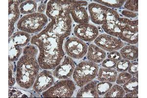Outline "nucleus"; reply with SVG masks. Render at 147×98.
Returning a JSON list of instances; mask_svg holds the SVG:
<instances>
[{
	"instance_id": "nucleus-1",
	"label": "nucleus",
	"mask_w": 147,
	"mask_h": 98,
	"mask_svg": "<svg viewBox=\"0 0 147 98\" xmlns=\"http://www.w3.org/2000/svg\"><path fill=\"white\" fill-rule=\"evenodd\" d=\"M65 38L41 31L31 39V44L39 51L37 60L40 68L52 70L60 64L65 55L63 44Z\"/></svg>"
},
{
	"instance_id": "nucleus-2",
	"label": "nucleus",
	"mask_w": 147,
	"mask_h": 98,
	"mask_svg": "<svg viewBox=\"0 0 147 98\" xmlns=\"http://www.w3.org/2000/svg\"><path fill=\"white\" fill-rule=\"evenodd\" d=\"M36 57L23 55L17 62L16 80L21 88L28 89L33 87L40 69Z\"/></svg>"
},
{
	"instance_id": "nucleus-3",
	"label": "nucleus",
	"mask_w": 147,
	"mask_h": 98,
	"mask_svg": "<svg viewBox=\"0 0 147 98\" xmlns=\"http://www.w3.org/2000/svg\"><path fill=\"white\" fill-rule=\"evenodd\" d=\"M86 1L69 0H51L47 3L46 14L51 20L64 15L70 14L71 10L77 7L86 6Z\"/></svg>"
},
{
	"instance_id": "nucleus-4",
	"label": "nucleus",
	"mask_w": 147,
	"mask_h": 98,
	"mask_svg": "<svg viewBox=\"0 0 147 98\" xmlns=\"http://www.w3.org/2000/svg\"><path fill=\"white\" fill-rule=\"evenodd\" d=\"M48 23L47 15L35 12L22 17L17 23V27L21 31L34 34L42 31Z\"/></svg>"
},
{
	"instance_id": "nucleus-5",
	"label": "nucleus",
	"mask_w": 147,
	"mask_h": 98,
	"mask_svg": "<svg viewBox=\"0 0 147 98\" xmlns=\"http://www.w3.org/2000/svg\"><path fill=\"white\" fill-rule=\"evenodd\" d=\"M99 70V65L97 63L89 60L82 62L76 67L74 71V81L78 87H84L95 78Z\"/></svg>"
},
{
	"instance_id": "nucleus-6",
	"label": "nucleus",
	"mask_w": 147,
	"mask_h": 98,
	"mask_svg": "<svg viewBox=\"0 0 147 98\" xmlns=\"http://www.w3.org/2000/svg\"><path fill=\"white\" fill-rule=\"evenodd\" d=\"M88 11L92 22L96 25H104L109 21L120 18L117 11L95 3L89 5Z\"/></svg>"
},
{
	"instance_id": "nucleus-7",
	"label": "nucleus",
	"mask_w": 147,
	"mask_h": 98,
	"mask_svg": "<svg viewBox=\"0 0 147 98\" xmlns=\"http://www.w3.org/2000/svg\"><path fill=\"white\" fill-rule=\"evenodd\" d=\"M72 24L70 14L62 15L52 20L42 31L65 39L70 35Z\"/></svg>"
},
{
	"instance_id": "nucleus-8",
	"label": "nucleus",
	"mask_w": 147,
	"mask_h": 98,
	"mask_svg": "<svg viewBox=\"0 0 147 98\" xmlns=\"http://www.w3.org/2000/svg\"><path fill=\"white\" fill-rule=\"evenodd\" d=\"M76 89L75 82L71 80H61L48 90L42 92L44 98H71Z\"/></svg>"
},
{
	"instance_id": "nucleus-9",
	"label": "nucleus",
	"mask_w": 147,
	"mask_h": 98,
	"mask_svg": "<svg viewBox=\"0 0 147 98\" xmlns=\"http://www.w3.org/2000/svg\"><path fill=\"white\" fill-rule=\"evenodd\" d=\"M64 49L68 57L75 59H80L86 55L88 46L85 42L77 37H71L65 42Z\"/></svg>"
},
{
	"instance_id": "nucleus-10",
	"label": "nucleus",
	"mask_w": 147,
	"mask_h": 98,
	"mask_svg": "<svg viewBox=\"0 0 147 98\" xmlns=\"http://www.w3.org/2000/svg\"><path fill=\"white\" fill-rule=\"evenodd\" d=\"M94 43L105 51L109 52L120 50L125 45L119 38L105 33L98 35L94 40Z\"/></svg>"
},
{
	"instance_id": "nucleus-11",
	"label": "nucleus",
	"mask_w": 147,
	"mask_h": 98,
	"mask_svg": "<svg viewBox=\"0 0 147 98\" xmlns=\"http://www.w3.org/2000/svg\"><path fill=\"white\" fill-rule=\"evenodd\" d=\"M74 32L77 38L87 42L94 41L99 34L97 27L89 23L77 25L74 29Z\"/></svg>"
},
{
	"instance_id": "nucleus-12",
	"label": "nucleus",
	"mask_w": 147,
	"mask_h": 98,
	"mask_svg": "<svg viewBox=\"0 0 147 98\" xmlns=\"http://www.w3.org/2000/svg\"><path fill=\"white\" fill-rule=\"evenodd\" d=\"M76 68L75 62L68 56L64 57L62 62L57 66L53 72L54 76L59 80H67L71 78Z\"/></svg>"
},
{
	"instance_id": "nucleus-13",
	"label": "nucleus",
	"mask_w": 147,
	"mask_h": 98,
	"mask_svg": "<svg viewBox=\"0 0 147 98\" xmlns=\"http://www.w3.org/2000/svg\"><path fill=\"white\" fill-rule=\"evenodd\" d=\"M53 73L48 70H44L37 75L33 85V90L36 93H42L48 90L55 82Z\"/></svg>"
},
{
	"instance_id": "nucleus-14",
	"label": "nucleus",
	"mask_w": 147,
	"mask_h": 98,
	"mask_svg": "<svg viewBox=\"0 0 147 98\" xmlns=\"http://www.w3.org/2000/svg\"><path fill=\"white\" fill-rule=\"evenodd\" d=\"M138 21H131L129 25L125 26L122 30L118 38L121 40L130 44H136L138 42Z\"/></svg>"
},
{
	"instance_id": "nucleus-15",
	"label": "nucleus",
	"mask_w": 147,
	"mask_h": 98,
	"mask_svg": "<svg viewBox=\"0 0 147 98\" xmlns=\"http://www.w3.org/2000/svg\"><path fill=\"white\" fill-rule=\"evenodd\" d=\"M9 37L13 33L15 30V24L20 17L19 5L20 1H9Z\"/></svg>"
},
{
	"instance_id": "nucleus-16",
	"label": "nucleus",
	"mask_w": 147,
	"mask_h": 98,
	"mask_svg": "<svg viewBox=\"0 0 147 98\" xmlns=\"http://www.w3.org/2000/svg\"><path fill=\"white\" fill-rule=\"evenodd\" d=\"M107 56L106 52L93 44L88 47L86 57L89 61L94 63H100L103 62Z\"/></svg>"
},
{
	"instance_id": "nucleus-17",
	"label": "nucleus",
	"mask_w": 147,
	"mask_h": 98,
	"mask_svg": "<svg viewBox=\"0 0 147 98\" xmlns=\"http://www.w3.org/2000/svg\"><path fill=\"white\" fill-rule=\"evenodd\" d=\"M97 82L91 81L80 87L78 91L77 98H99V95L97 92Z\"/></svg>"
},
{
	"instance_id": "nucleus-18",
	"label": "nucleus",
	"mask_w": 147,
	"mask_h": 98,
	"mask_svg": "<svg viewBox=\"0 0 147 98\" xmlns=\"http://www.w3.org/2000/svg\"><path fill=\"white\" fill-rule=\"evenodd\" d=\"M74 22L78 24L88 23V14L86 8L83 7H77L73 9L70 12Z\"/></svg>"
},
{
	"instance_id": "nucleus-19",
	"label": "nucleus",
	"mask_w": 147,
	"mask_h": 98,
	"mask_svg": "<svg viewBox=\"0 0 147 98\" xmlns=\"http://www.w3.org/2000/svg\"><path fill=\"white\" fill-rule=\"evenodd\" d=\"M117 71L113 69L100 68L97 74L98 80L100 82H115L117 79Z\"/></svg>"
},
{
	"instance_id": "nucleus-20",
	"label": "nucleus",
	"mask_w": 147,
	"mask_h": 98,
	"mask_svg": "<svg viewBox=\"0 0 147 98\" xmlns=\"http://www.w3.org/2000/svg\"><path fill=\"white\" fill-rule=\"evenodd\" d=\"M31 35L30 33L23 31H18L15 32L11 37H9V40L14 44L20 47L27 46L31 39Z\"/></svg>"
},
{
	"instance_id": "nucleus-21",
	"label": "nucleus",
	"mask_w": 147,
	"mask_h": 98,
	"mask_svg": "<svg viewBox=\"0 0 147 98\" xmlns=\"http://www.w3.org/2000/svg\"><path fill=\"white\" fill-rule=\"evenodd\" d=\"M119 53L122 58L129 61L136 60L138 57V49L135 45L124 46L120 50Z\"/></svg>"
},
{
	"instance_id": "nucleus-22",
	"label": "nucleus",
	"mask_w": 147,
	"mask_h": 98,
	"mask_svg": "<svg viewBox=\"0 0 147 98\" xmlns=\"http://www.w3.org/2000/svg\"><path fill=\"white\" fill-rule=\"evenodd\" d=\"M117 20L109 21L102 25V27L104 32L107 34L118 38L122 30L117 25Z\"/></svg>"
},
{
	"instance_id": "nucleus-23",
	"label": "nucleus",
	"mask_w": 147,
	"mask_h": 98,
	"mask_svg": "<svg viewBox=\"0 0 147 98\" xmlns=\"http://www.w3.org/2000/svg\"><path fill=\"white\" fill-rule=\"evenodd\" d=\"M19 10L20 13L24 15L34 14L37 10V5L34 1H25L20 4Z\"/></svg>"
},
{
	"instance_id": "nucleus-24",
	"label": "nucleus",
	"mask_w": 147,
	"mask_h": 98,
	"mask_svg": "<svg viewBox=\"0 0 147 98\" xmlns=\"http://www.w3.org/2000/svg\"><path fill=\"white\" fill-rule=\"evenodd\" d=\"M22 52L23 49L21 47L14 45L11 41L9 40V62H13L17 61Z\"/></svg>"
},
{
	"instance_id": "nucleus-25",
	"label": "nucleus",
	"mask_w": 147,
	"mask_h": 98,
	"mask_svg": "<svg viewBox=\"0 0 147 98\" xmlns=\"http://www.w3.org/2000/svg\"><path fill=\"white\" fill-rule=\"evenodd\" d=\"M125 92L119 84L114 85L110 90L105 94L104 98H122L125 95Z\"/></svg>"
},
{
	"instance_id": "nucleus-26",
	"label": "nucleus",
	"mask_w": 147,
	"mask_h": 98,
	"mask_svg": "<svg viewBox=\"0 0 147 98\" xmlns=\"http://www.w3.org/2000/svg\"><path fill=\"white\" fill-rule=\"evenodd\" d=\"M126 1L124 0H100V1H94V2L100 3V5H104L107 7L112 8H120L124 5Z\"/></svg>"
},
{
	"instance_id": "nucleus-27",
	"label": "nucleus",
	"mask_w": 147,
	"mask_h": 98,
	"mask_svg": "<svg viewBox=\"0 0 147 98\" xmlns=\"http://www.w3.org/2000/svg\"><path fill=\"white\" fill-rule=\"evenodd\" d=\"M123 88L125 93H129L138 90V81L137 77H132L126 83L123 84Z\"/></svg>"
},
{
	"instance_id": "nucleus-28",
	"label": "nucleus",
	"mask_w": 147,
	"mask_h": 98,
	"mask_svg": "<svg viewBox=\"0 0 147 98\" xmlns=\"http://www.w3.org/2000/svg\"><path fill=\"white\" fill-rule=\"evenodd\" d=\"M32 93L24 90L17 89L14 88L9 89V98H27L34 97Z\"/></svg>"
},
{
	"instance_id": "nucleus-29",
	"label": "nucleus",
	"mask_w": 147,
	"mask_h": 98,
	"mask_svg": "<svg viewBox=\"0 0 147 98\" xmlns=\"http://www.w3.org/2000/svg\"><path fill=\"white\" fill-rule=\"evenodd\" d=\"M113 86L111 82H100L97 84V92L99 96L105 94L110 90Z\"/></svg>"
},
{
	"instance_id": "nucleus-30",
	"label": "nucleus",
	"mask_w": 147,
	"mask_h": 98,
	"mask_svg": "<svg viewBox=\"0 0 147 98\" xmlns=\"http://www.w3.org/2000/svg\"><path fill=\"white\" fill-rule=\"evenodd\" d=\"M15 66L13 62H9V85L12 87L15 84L16 82L15 78Z\"/></svg>"
},
{
	"instance_id": "nucleus-31",
	"label": "nucleus",
	"mask_w": 147,
	"mask_h": 98,
	"mask_svg": "<svg viewBox=\"0 0 147 98\" xmlns=\"http://www.w3.org/2000/svg\"><path fill=\"white\" fill-rule=\"evenodd\" d=\"M132 77V75L129 73L128 72H121L117 76V79L115 82L117 84L123 85L126 83Z\"/></svg>"
},
{
	"instance_id": "nucleus-32",
	"label": "nucleus",
	"mask_w": 147,
	"mask_h": 98,
	"mask_svg": "<svg viewBox=\"0 0 147 98\" xmlns=\"http://www.w3.org/2000/svg\"><path fill=\"white\" fill-rule=\"evenodd\" d=\"M130 64V62L129 60L123 58L117 62V65L116 67L117 70L116 71L120 73L127 71Z\"/></svg>"
},
{
	"instance_id": "nucleus-33",
	"label": "nucleus",
	"mask_w": 147,
	"mask_h": 98,
	"mask_svg": "<svg viewBox=\"0 0 147 98\" xmlns=\"http://www.w3.org/2000/svg\"><path fill=\"white\" fill-rule=\"evenodd\" d=\"M124 8L127 10L132 12L138 11V0H129L125 1Z\"/></svg>"
},
{
	"instance_id": "nucleus-34",
	"label": "nucleus",
	"mask_w": 147,
	"mask_h": 98,
	"mask_svg": "<svg viewBox=\"0 0 147 98\" xmlns=\"http://www.w3.org/2000/svg\"><path fill=\"white\" fill-rule=\"evenodd\" d=\"M23 55L36 57L38 53V49L35 45H30L26 46L23 50Z\"/></svg>"
},
{
	"instance_id": "nucleus-35",
	"label": "nucleus",
	"mask_w": 147,
	"mask_h": 98,
	"mask_svg": "<svg viewBox=\"0 0 147 98\" xmlns=\"http://www.w3.org/2000/svg\"><path fill=\"white\" fill-rule=\"evenodd\" d=\"M117 62L109 58L105 59L102 62V66L107 69H114L117 65Z\"/></svg>"
},
{
	"instance_id": "nucleus-36",
	"label": "nucleus",
	"mask_w": 147,
	"mask_h": 98,
	"mask_svg": "<svg viewBox=\"0 0 147 98\" xmlns=\"http://www.w3.org/2000/svg\"><path fill=\"white\" fill-rule=\"evenodd\" d=\"M138 63L137 62H133L130 63L129 69L127 70L128 73L132 76H136L138 74Z\"/></svg>"
},
{
	"instance_id": "nucleus-37",
	"label": "nucleus",
	"mask_w": 147,
	"mask_h": 98,
	"mask_svg": "<svg viewBox=\"0 0 147 98\" xmlns=\"http://www.w3.org/2000/svg\"><path fill=\"white\" fill-rule=\"evenodd\" d=\"M107 57L108 58L114 60L117 62L122 59L120 53L117 51H112V52H110L107 55Z\"/></svg>"
},
{
	"instance_id": "nucleus-38",
	"label": "nucleus",
	"mask_w": 147,
	"mask_h": 98,
	"mask_svg": "<svg viewBox=\"0 0 147 98\" xmlns=\"http://www.w3.org/2000/svg\"><path fill=\"white\" fill-rule=\"evenodd\" d=\"M122 15L127 18H135L137 16V14L134 12L130 11L129 10H124L122 12Z\"/></svg>"
},
{
	"instance_id": "nucleus-39",
	"label": "nucleus",
	"mask_w": 147,
	"mask_h": 98,
	"mask_svg": "<svg viewBox=\"0 0 147 98\" xmlns=\"http://www.w3.org/2000/svg\"><path fill=\"white\" fill-rule=\"evenodd\" d=\"M47 1H42L41 2L40 5L38 7H37V12L40 13V14H44L45 12L46 9H47V5H46V3Z\"/></svg>"
},
{
	"instance_id": "nucleus-40",
	"label": "nucleus",
	"mask_w": 147,
	"mask_h": 98,
	"mask_svg": "<svg viewBox=\"0 0 147 98\" xmlns=\"http://www.w3.org/2000/svg\"><path fill=\"white\" fill-rule=\"evenodd\" d=\"M124 97L125 98H138V90L135 91L129 92V93L125 95Z\"/></svg>"
}]
</instances>
